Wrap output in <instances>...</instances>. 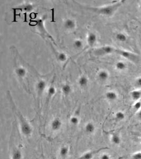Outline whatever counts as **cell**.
Wrapping results in <instances>:
<instances>
[{
    "mask_svg": "<svg viewBox=\"0 0 141 159\" xmlns=\"http://www.w3.org/2000/svg\"><path fill=\"white\" fill-rule=\"evenodd\" d=\"M131 159H141V151H138L133 153Z\"/></svg>",
    "mask_w": 141,
    "mask_h": 159,
    "instance_id": "83f0119b",
    "label": "cell"
},
{
    "mask_svg": "<svg viewBox=\"0 0 141 159\" xmlns=\"http://www.w3.org/2000/svg\"><path fill=\"white\" fill-rule=\"evenodd\" d=\"M125 118V114L123 111H118L115 113L114 119L117 122L123 121Z\"/></svg>",
    "mask_w": 141,
    "mask_h": 159,
    "instance_id": "9a60e30c",
    "label": "cell"
},
{
    "mask_svg": "<svg viewBox=\"0 0 141 159\" xmlns=\"http://www.w3.org/2000/svg\"><path fill=\"white\" fill-rule=\"evenodd\" d=\"M133 108L134 110H135L136 112L140 110L141 109V101L139 100V101L135 102V103H134L133 105Z\"/></svg>",
    "mask_w": 141,
    "mask_h": 159,
    "instance_id": "4316f807",
    "label": "cell"
},
{
    "mask_svg": "<svg viewBox=\"0 0 141 159\" xmlns=\"http://www.w3.org/2000/svg\"><path fill=\"white\" fill-rule=\"evenodd\" d=\"M74 46L75 48L80 49L82 47V42L81 40H76L74 43Z\"/></svg>",
    "mask_w": 141,
    "mask_h": 159,
    "instance_id": "f1b7e54d",
    "label": "cell"
},
{
    "mask_svg": "<svg viewBox=\"0 0 141 159\" xmlns=\"http://www.w3.org/2000/svg\"><path fill=\"white\" fill-rule=\"evenodd\" d=\"M115 53L123 56L126 59L129 60L132 62H136L139 60V57L137 55L134 54V53L127 51L125 50H120V49L116 48Z\"/></svg>",
    "mask_w": 141,
    "mask_h": 159,
    "instance_id": "3957f363",
    "label": "cell"
},
{
    "mask_svg": "<svg viewBox=\"0 0 141 159\" xmlns=\"http://www.w3.org/2000/svg\"><path fill=\"white\" fill-rule=\"evenodd\" d=\"M62 91L65 95H68L71 92V87L69 84H65L62 87Z\"/></svg>",
    "mask_w": 141,
    "mask_h": 159,
    "instance_id": "7402d4cb",
    "label": "cell"
},
{
    "mask_svg": "<svg viewBox=\"0 0 141 159\" xmlns=\"http://www.w3.org/2000/svg\"><path fill=\"white\" fill-rule=\"evenodd\" d=\"M116 39L118 40V42L124 43V42L127 41L128 37L125 34L120 32V33H118L116 35Z\"/></svg>",
    "mask_w": 141,
    "mask_h": 159,
    "instance_id": "ac0fdd59",
    "label": "cell"
},
{
    "mask_svg": "<svg viewBox=\"0 0 141 159\" xmlns=\"http://www.w3.org/2000/svg\"><path fill=\"white\" fill-rule=\"evenodd\" d=\"M106 149V148H100L99 149L87 151L82 154L76 159H92L94 157L100 152V151Z\"/></svg>",
    "mask_w": 141,
    "mask_h": 159,
    "instance_id": "5b68a950",
    "label": "cell"
},
{
    "mask_svg": "<svg viewBox=\"0 0 141 159\" xmlns=\"http://www.w3.org/2000/svg\"><path fill=\"white\" fill-rule=\"evenodd\" d=\"M115 68L118 71H124L127 68V64L123 61H118L116 63Z\"/></svg>",
    "mask_w": 141,
    "mask_h": 159,
    "instance_id": "d6986e66",
    "label": "cell"
},
{
    "mask_svg": "<svg viewBox=\"0 0 141 159\" xmlns=\"http://www.w3.org/2000/svg\"><path fill=\"white\" fill-rule=\"evenodd\" d=\"M33 9H34V7L32 6L31 4H24V6H21V9L17 8V9H16V10L20 9L21 11L22 10H24L26 12H30V11H31L32 10H33Z\"/></svg>",
    "mask_w": 141,
    "mask_h": 159,
    "instance_id": "cb8c5ba5",
    "label": "cell"
},
{
    "mask_svg": "<svg viewBox=\"0 0 141 159\" xmlns=\"http://www.w3.org/2000/svg\"><path fill=\"white\" fill-rule=\"evenodd\" d=\"M139 9L141 10V4H140V5H139Z\"/></svg>",
    "mask_w": 141,
    "mask_h": 159,
    "instance_id": "836d02e7",
    "label": "cell"
},
{
    "mask_svg": "<svg viewBox=\"0 0 141 159\" xmlns=\"http://www.w3.org/2000/svg\"><path fill=\"white\" fill-rule=\"evenodd\" d=\"M122 2H116L114 4L108 5L107 6L99 7V8H91L84 7L88 10H92L98 14H102L103 16H111L118 10V9L121 6Z\"/></svg>",
    "mask_w": 141,
    "mask_h": 159,
    "instance_id": "6da1fadb",
    "label": "cell"
},
{
    "mask_svg": "<svg viewBox=\"0 0 141 159\" xmlns=\"http://www.w3.org/2000/svg\"><path fill=\"white\" fill-rule=\"evenodd\" d=\"M85 131L89 135H92L96 131V126L92 122H88L85 125Z\"/></svg>",
    "mask_w": 141,
    "mask_h": 159,
    "instance_id": "ba28073f",
    "label": "cell"
},
{
    "mask_svg": "<svg viewBox=\"0 0 141 159\" xmlns=\"http://www.w3.org/2000/svg\"><path fill=\"white\" fill-rule=\"evenodd\" d=\"M46 86H47V84L45 81L40 80L38 82L37 84V88L38 92L39 94H42L44 91V90H45Z\"/></svg>",
    "mask_w": 141,
    "mask_h": 159,
    "instance_id": "e0dca14e",
    "label": "cell"
},
{
    "mask_svg": "<svg viewBox=\"0 0 141 159\" xmlns=\"http://www.w3.org/2000/svg\"><path fill=\"white\" fill-rule=\"evenodd\" d=\"M105 97L110 102H114L118 99V94L115 92L110 91L106 92Z\"/></svg>",
    "mask_w": 141,
    "mask_h": 159,
    "instance_id": "5bb4252c",
    "label": "cell"
},
{
    "mask_svg": "<svg viewBox=\"0 0 141 159\" xmlns=\"http://www.w3.org/2000/svg\"><path fill=\"white\" fill-rule=\"evenodd\" d=\"M110 141L114 145H120L121 143V137L118 133H113L110 136Z\"/></svg>",
    "mask_w": 141,
    "mask_h": 159,
    "instance_id": "52a82bcc",
    "label": "cell"
},
{
    "mask_svg": "<svg viewBox=\"0 0 141 159\" xmlns=\"http://www.w3.org/2000/svg\"><path fill=\"white\" fill-rule=\"evenodd\" d=\"M76 22L74 20L71 19H68L65 21V23H64V26H65V28L69 30L74 29L76 27Z\"/></svg>",
    "mask_w": 141,
    "mask_h": 159,
    "instance_id": "8fae6325",
    "label": "cell"
},
{
    "mask_svg": "<svg viewBox=\"0 0 141 159\" xmlns=\"http://www.w3.org/2000/svg\"><path fill=\"white\" fill-rule=\"evenodd\" d=\"M62 126H63V121L59 118H56L53 119L50 124V128L52 131L55 132L59 131V130H60Z\"/></svg>",
    "mask_w": 141,
    "mask_h": 159,
    "instance_id": "8992f818",
    "label": "cell"
},
{
    "mask_svg": "<svg viewBox=\"0 0 141 159\" xmlns=\"http://www.w3.org/2000/svg\"><path fill=\"white\" fill-rule=\"evenodd\" d=\"M97 39V35L94 32H90V34L88 35V37H87V42H88V44L90 46L94 45V44L96 43Z\"/></svg>",
    "mask_w": 141,
    "mask_h": 159,
    "instance_id": "4fadbf2b",
    "label": "cell"
},
{
    "mask_svg": "<svg viewBox=\"0 0 141 159\" xmlns=\"http://www.w3.org/2000/svg\"><path fill=\"white\" fill-rule=\"evenodd\" d=\"M69 153V147L67 145H63L59 149V154L61 159L67 158Z\"/></svg>",
    "mask_w": 141,
    "mask_h": 159,
    "instance_id": "9c48e42d",
    "label": "cell"
},
{
    "mask_svg": "<svg viewBox=\"0 0 141 159\" xmlns=\"http://www.w3.org/2000/svg\"><path fill=\"white\" fill-rule=\"evenodd\" d=\"M135 84L136 87L141 88V77L137 78L135 80Z\"/></svg>",
    "mask_w": 141,
    "mask_h": 159,
    "instance_id": "4dcf8cb0",
    "label": "cell"
},
{
    "mask_svg": "<svg viewBox=\"0 0 141 159\" xmlns=\"http://www.w3.org/2000/svg\"><path fill=\"white\" fill-rule=\"evenodd\" d=\"M55 94H56V89L54 87L51 86L49 87L48 91V99H50Z\"/></svg>",
    "mask_w": 141,
    "mask_h": 159,
    "instance_id": "d4e9b609",
    "label": "cell"
},
{
    "mask_svg": "<svg viewBox=\"0 0 141 159\" xmlns=\"http://www.w3.org/2000/svg\"><path fill=\"white\" fill-rule=\"evenodd\" d=\"M139 142L141 143V136H140V137H139Z\"/></svg>",
    "mask_w": 141,
    "mask_h": 159,
    "instance_id": "d6a6232c",
    "label": "cell"
},
{
    "mask_svg": "<svg viewBox=\"0 0 141 159\" xmlns=\"http://www.w3.org/2000/svg\"><path fill=\"white\" fill-rule=\"evenodd\" d=\"M23 154L22 151L18 147H14L11 154V159H22Z\"/></svg>",
    "mask_w": 141,
    "mask_h": 159,
    "instance_id": "30bf717a",
    "label": "cell"
},
{
    "mask_svg": "<svg viewBox=\"0 0 141 159\" xmlns=\"http://www.w3.org/2000/svg\"><path fill=\"white\" fill-rule=\"evenodd\" d=\"M16 115L19 120L20 131L22 134L25 137H30L33 132V129L30 124L19 111H16Z\"/></svg>",
    "mask_w": 141,
    "mask_h": 159,
    "instance_id": "7a4b0ae2",
    "label": "cell"
},
{
    "mask_svg": "<svg viewBox=\"0 0 141 159\" xmlns=\"http://www.w3.org/2000/svg\"><path fill=\"white\" fill-rule=\"evenodd\" d=\"M57 58L61 62H65L67 60V55L64 53H60L58 55Z\"/></svg>",
    "mask_w": 141,
    "mask_h": 159,
    "instance_id": "484cf974",
    "label": "cell"
},
{
    "mask_svg": "<svg viewBox=\"0 0 141 159\" xmlns=\"http://www.w3.org/2000/svg\"><path fill=\"white\" fill-rule=\"evenodd\" d=\"M88 79H87L86 76H82L79 78V86L81 87H86L87 85L88 84Z\"/></svg>",
    "mask_w": 141,
    "mask_h": 159,
    "instance_id": "44dd1931",
    "label": "cell"
},
{
    "mask_svg": "<svg viewBox=\"0 0 141 159\" xmlns=\"http://www.w3.org/2000/svg\"><path fill=\"white\" fill-rule=\"evenodd\" d=\"M137 115L139 119H141V109L137 112Z\"/></svg>",
    "mask_w": 141,
    "mask_h": 159,
    "instance_id": "1f68e13d",
    "label": "cell"
},
{
    "mask_svg": "<svg viewBox=\"0 0 141 159\" xmlns=\"http://www.w3.org/2000/svg\"><path fill=\"white\" fill-rule=\"evenodd\" d=\"M111 156L107 153H104L102 154L99 157V159H111Z\"/></svg>",
    "mask_w": 141,
    "mask_h": 159,
    "instance_id": "f546056e",
    "label": "cell"
},
{
    "mask_svg": "<svg viewBox=\"0 0 141 159\" xmlns=\"http://www.w3.org/2000/svg\"><path fill=\"white\" fill-rule=\"evenodd\" d=\"M115 48L110 46H103L98 48L94 50V54L97 56L105 55L107 54L114 53L115 51Z\"/></svg>",
    "mask_w": 141,
    "mask_h": 159,
    "instance_id": "277c9868",
    "label": "cell"
},
{
    "mask_svg": "<svg viewBox=\"0 0 141 159\" xmlns=\"http://www.w3.org/2000/svg\"><path fill=\"white\" fill-rule=\"evenodd\" d=\"M131 97L134 102L139 101L141 98V91L139 90H135L131 92Z\"/></svg>",
    "mask_w": 141,
    "mask_h": 159,
    "instance_id": "7c38bea8",
    "label": "cell"
},
{
    "mask_svg": "<svg viewBox=\"0 0 141 159\" xmlns=\"http://www.w3.org/2000/svg\"><path fill=\"white\" fill-rule=\"evenodd\" d=\"M16 74L19 78H22L26 76V70L25 68L21 67L18 68L16 70Z\"/></svg>",
    "mask_w": 141,
    "mask_h": 159,
    "instance_id": "ffe728a7",
    "label": "cell"
},
{
    "mask_svg": "<svg viewBox=\"0 0 141 159\" xmlns=\"http://www.w3.org/2000/svg\"><path fill=\"white\" fill-rule=\"evenodd\" d=\"M69 121H70V123L72 125L76 126L78 125L80 120H79V118L77 116H74L71 117L70 120H69Z\"/></svg>",
    "mask_w": 141,
    "mask_h": 159,
    "instance_id": "603a6c76",
    "label": "cell"
},
{
    "mask_svg": "<svg viewBox=\"0 0 141 159\" xmlns=\"http://www.w3.org/2000/svg\"><path fill=\"white\" fill-rule=\"evenodd\" d=\"M98 78L102 81H105L109 78V73L107 71L102 70L98 74Z\"/></svg>",
    "mask_w": 141,
    "mask_h": 159,
    "instance_id": "2e32d148",
    "label": "cell"
}]
</instances>
